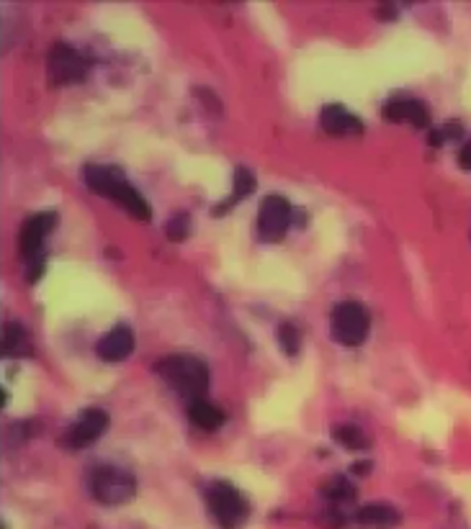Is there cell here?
<instances>
[{
	"instance_id": "cell-5",
	"label": "cell",
	"mask_w": 471,
	"mask_h": 529,
	"mask_svg": "<svg viewBox=\"0 0 471 529\" xmlns=\"http://www.w3.org/2000/svg\"><path fill=\"white\" fill-rule=\"evenodd\" d=\"M291 227V204L283 196H268L257 211V234L263 242H278Z\"/></svg>"
},
{
	"instance_id": "cell-17",
	"label": "cell",
	"mask_w": 471,
	"mask_h": 529,
	"mask_svg": "<svg viewBox=\"0 0 471 529\" xmlns=\"http://www.w3.org/2000/svg\"><path fill=\"white\" fill-rule=\"evenodd\" d=\"M332 437L343 442L347 450H364L366 445H368L361 427H353V424H340V427H335V429H332Z\"/></svg>"
},
{
	"instance_id": "cell-1",
	"label": "cell",
	"mask_w": 471,
	"mask_h": 529,
	"mask_svg": "<svg viewBox=\"0 0 471 529\" xmlns=\"http://www.w3.org/2000/svg\"><path fill=\"white\" fill-rule=\"evenodd\" d=\"M157 375L186 399L196 401L209 391V367L193 355H170L155 365Z\"/></svg>"
},
{
	"instance_id": "cell-7",
	"label": "cell",
	"mask_w": 471,
	"mask_h": 529,
	"mask_svg": "<svg viewBox=\"0 0 471 529\" xmlns=\"http://www.w3.org/2000/svg\"><path fill=\"white\" fill-rule=\"evenodd\" d=\"M50 72L57 82H80L85 75V59L67 44H54L50 52Z\"/></svg>"
},
{
	"instance_id": "cell-12",
	"label": "cell",
	"mask_w": 471,
	"mask_h": 529,
	"mask_svg": "<svg viewBox=\"0 0 471 529\" xmlns=\"http://www.w3.org/2000/svg\"><path fill=\"white\" fill-rule=\"evenodd\" d=\"M320 123L322 129L332 137L338 134H361L364 131V123L358 121V116H353L350 111H345L338 103H330V106L322 108V116H320Z\"/></svg>"
},
{
	"instance_id": "cell-10",
	"label": "cell",
	"mask_w": 471,
	"mask_h": 529,
	"mask_svg": "<svg viewBox=\"0 0 471 529\" xmlns=\"http://www.w3.org/2000/svg\"><path fill=\"white\" fill-rule=\"evenodd\" d=\"M85 175V185L96 190L98 196H106L114 201L116 193L126 185V180L121 178V172L111 170V167H100V164H88L83 170Z\"/></svg>"
},
{
	"instance_id": "cell-23",
	"label": "cell",
	"mask_w": 471,
	"mask_h": 529,
	"mask_svg": "<svg viewBox=\"0 0 471 529\" xmlns=\"http://www.w3.org/2000/svg\"><path fill=\"white\" fill-rule=\"evenodd\" d=\"M368 468H371L368 463H358V465H353V473H361V475H366V473H368Z\"/></svg>"
},
{
	"instance_id": "cell-16",
	"label": "cell",
	"mask_w": 471,
	"mask_h": 529,
	"mask_svg": "<svg viewBox=\"0 0 471 529\" xmlns=\"http://www.w3.org/2000/svg\"><path fill=\"white\" fill-rule=\"evenodd\" d=\"M322 496H327L330 501L340 504V501H347V498L356 496V491H353V486H350L343 475H332V478H327L322 483Z\"/></svg>"
},
{
	"instance_id": "cell-20",
	"label": "cell",
	"mask_w": 471,
	"mask_h": 529,
	"mask_svg": "<svg viewBox=\"0 0 471 529\" xmlns=\"http://www.w3.org/2000/svg\"><path fill=\"white\" fill-rule=\"evenodd\" d=\"M167 236L173 239V242H181V239H186V234H188V216L186 213H178L170 224H167Z\"/></svg>"
},
{
	"instance_id": "cell-22",
	"label": "cell",
	"mask_w": 471,
	"mask_h": 529,
	"mask_svg": "<svg viewBox=\"0 0 471 529\" xmlns=\"http://www.w3.org/2000/svg\"><path fill=\"white\" fill-rule=\"evenodd\" d=\"M446 141V134H443V129H438V131H430V144L435 147V144H443Z\"/></svg>"
},
{
	"instance_id": "cell-18",
	"label": "cell",
	"mask_w": 471,
	"mask_h": 529,
	"mask_svg": "<svg viewBox=\"0 0 471 529\" xmlns=\"http://www.w3.org/2000/svg\"><path fill=\"white\" fill-rule=\"evenodd\" d=\"M232 183H234V196H232L234 201L255 190V175L250 170H245V167H237V170H234V180H232Z\"/></svg>"
},
{
	"instance_id": "cell-14",
	"label": "cell",
	"mask_w": 471,
	"mask_h": 529,
	"mask_svg": "<svg viewBox=\"0 0 471 529\" xmlns=\"http://www.w3.org/2000/svg\"><path fill=\"white\" fill-rule=\"evenodd\" d=\"M3 355L6 358H26L31 355V337L21 324L3 326Z\"/></svg>"
},
{
	"instance_id": "cell-4",
	"label": "cell",
	"mask_w": 471,
	"mask_h": 529,
	"mask_svg": "<svg viewBox=\"0 0 471 529\" xmlns=\"http://www.w3.org/2000/svg\"><path fill=\"white\" fill-rule=\"evenodd\" d=\"M330 332L332 339L343 347H358L368 334V314L356 301L338 303L330 316Z\"/></svg>"
},
{
	"instance_id": "cell-15",
	"label": "cell",
	"mask_w": 471,
	"mask_h": 529,
	"mask_svg": "<svg viewBox=\"0 0 471 529\" xmlns=\"http://www.w3.org/2000/svg\"><path fill=\"white\" fill-rule=\"evenodd\" d=\"M188 416H190V422L196 424V427H201V429H207V431L219 429V427L224 424L222 411H219L214 404H209V401H204V399L190 401Z\"/></svg>"
},
{
	"instance_id": "cell-9",
	"label": "cell",
	"mask_w": 471,
	"mask_h": 529,
	"mask_svg": "<svg viewBox=\"0 0 471 529\" xmlns=\"http://www.w3.org/2000/svg\"><path fill=\"white\" fill-rule=\"evenodd\" d=\"M96 352L103 362H121L134 352V334L126 326H116L108 334H103L96 344Z\"/></svg>"
},
{
	"instance_id": "cell-8",
	"label": "cell",
	"mask_w": 471,
	"mask_h": 529,
	"mask_svg": "<svg viewBox=\"0 0 471 529\" xmlns=\"http://www.w3.org/2000/svg\"><path fill=\"white\" fill-rule=\"evenodd\" d=\"M54 224H57V213L54 211H42L26 221L24 229H21V252H24V257H36L39 254L44 239L54 229Z\"/></svg>"
},
{
	"instance_id": "cell-2",
	"label": "cell",
	"mask_w": 471,
	"mask_h": 529,
	"mask_svg": "<svg viewBox=\"0 0 471 529\" xmlns=\"http://www.w3.org/2000/svg\"><path fill=\"white\" fill-rule=\"evenodd\" d=\"M207 504H209V512L214 514V519L219 521V527L222 529L242 527L250 516L248 498L242 496L240 491L234 489L232 483H224V480L209 483Z\"/></svg>"
},
{
	"instance_id": "cell-13",
	"label": "cell",
	"mask_w": 471,
	"mask_h": 529,
	"mask_svg": "<svg viewBox=\"0 0 471 529\" xmlns=\"http://www.w3.org/2000/svg\"><path fill=\"white\" fill-rule=\"evenodd\" d=\"M356 519H358V524H364V527L389 529L399 521V512L387 504H368L356 514Z\"/></svg>"
},
{
	"instance_id": "cell-6",
	"label": "cell",
	"mask_w": 471,
	"mask_h": 529,
	"mask_svg": "<svg viewBox=\"0 0 471 529\" xmlns=\"http://www.w3.org/2000/svg\"><path fill=\"white\" fill-rule=\"evenodd\" d=\"M108 427V414L103 408H85L83 414L77 416V422L70 427V434H67V445L73 450H80L85 445L96 442L106 431Z\"/></svg>"
},
{
	"instance_id": "cell-19",
	"label": "cell",
	"mask_w": 471,
	"mask_h": 529,
	"mask_svg": "<svg viewBox=\"0 0 471 529\" xmlns=\"http://www.w3.org/2000/svg\"><path fill=\"white\" fill-rule=\"evenodd\" d=\"M278 342H281L283 352L286 355H297L299 352V329L294 324H281V329H278Z\"/></svg>"
},
{
	"instance_id": "cell-21",
	"label": "cell",
	"mask_w": 471,
	"mask_h": 529,
	"mask_svg": "<svg viewBox=\"0 0 471 529\" xmlns=\"http://www.w3.org/2000/svg\"><path fill=\"white\" fill-rule=\"evenodd\" d=\"M458 162H461L463 170H471V141H469V144H463L461 157H458Z\"/></svg>"
},
{
	"instance_id": "cell-11",
	"label": "cell",
	"mask_w": 471,
	"mask_h": 529,
	"mask_svg": "<svg viewBox=\"0 0 471 529\" xmlns=\"http://www.w3.org/2000/svg\"><path fill=\"white\" fill-rule=\"evenodd\" d=\"M384 116H387V121H394V123H412L417 129L422 126H428L430 123V114L428 108L417 103V100H407V98H394L389 100L387 106H384Z\"/></svg>"
},
{
	"instance_id": "cell-3",
	"label": "cell",
	"mask_w": 471,
	"mask_h": 529,
	"mask_svg": "<svg viewBox=\"0 0 471 529\" xmlns=\"http://www.w3.org/2000/svg\"><path fill=\"white\" fill-rule=\"evenodd\" d=\"M91 491L93 496L98 498L100 504L106 506H121L134 498L137 491V480L129 470L116 468V465H103L93 473L91 478Z\"/></svg>"
}]
</instances>
